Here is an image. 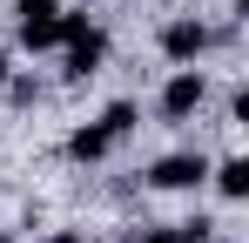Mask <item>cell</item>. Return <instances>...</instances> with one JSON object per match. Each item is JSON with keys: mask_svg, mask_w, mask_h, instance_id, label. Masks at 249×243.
<instances>
[{"mask_svg": "<svg viewBox=\"0 0 249 243\" xmlns=\"http://www.w3.org/2000/svg\"><path fill=\"white\" fill-rule=\"evenodd\" d=\"M101 61H108V34H101L88 14H68V7H61V75L88 81Z\"/></svg>", "mask_w": 249, "mask_h": 243, "instance_id": "1", "label": "cell"}, {"mask_svg": "<svg viewBox=\"0 0 249 243\" xmlns=\"http://www.w3.org/2000/svg\"><path fill=\"white\" fill-rule=\"evenodd\" d=\"M14 34H20L27 54L61 47V0H20V7H14Z\"/></svg>", "mask_w": 249, "mask_h": 243, "instance_id": "2", "label": "cell"}, {"mask_svg": "<svg viewBox=\"0 0 249 243\" xmlns=\"http://www.w3.org/2000/svg\"><path fill=\"white\" fill-rule=\"evenodd\" d=\"M202 101H209V75L202 68H175L162 81V122H189Z\"/></svg>", "mask_w": 249, "mask_h": 243, "instance_id": "3", "label": "cell"}, {"mask_svg": "<svg viewBox=\"0 0 249 243\" xmlns=\"http://www.w3.org/2000/svg\"><path fill=\"white\" fill-rule=\"evenodd\" d=\"M196 182H209V156L202 149H175V156L148 162V189H196Z\"/></svg>", "mask_w": 249, "mask_h": 243, "instance_id": "4", "label": "cell"}, {"mask_svg": "<svg viewBox=\"0 0 249 243\" xmlns=\"http://www.w3.org/2000/svg\"><path fill=\"white\" fill-rule=\"evenodd\" d=\"M162 54L175 61V68H196V61L209 54V27L196 20V14H175V20L162 27Z\"/></svg>", "mask_w": 249, "mask_h": 243, "instance_id": "5", "label": "cell"}, {"mask_svg": "<svg viewBox=\"0 0 249 243\" xmlns=\"http://www.w3.org/2000/svg\"><path fill=\"white\" fill-rule=\"evenodd\" d=\"M108 149H115V142H108V128H101V122H88V128L68 135V156H74V162H101Z\"/></svg>", "mask_w": 249, "mask_h": 243, "instance_id": "6", "label": "cell"}, {"mask_svg": "<svg viewBox=\"0 0 249 243\" xmlns=\"http://www.w3.org/2000/svg\"><path fill=\"white\" fill-rule=\"evenodd\" d=\"M209 176H215V189H222V196H229V202H243V196H249V162H243V156L215 162Z\"/></svg>", "mask_w": 249, "mask_h": 243, "instance_id": "7", "label": "cell"}, {"mask_svg": "<svg viewBox=\"0 0 249 243\" xmlns=\"http://www.w3.org/2000/svg\"><path fill=\"white\" fill-rule=\"evenodd\" d=\"M135 122H142V108H135V101H108V108H101L108 142H128V135H135Z\"/></svg>", "mask_w": 249, "mask_h": 243, "instance_id": "8", "label": "cell"}, {"mask_svg": "<svg viewBox=\"0 0 249 243\" xmlns=\"http://www.w3.org/2000/svg\"><path fill=\"white\" fill-rule=\"evenodd\" d=\"M7 101H14V108H34V101H41V81L34 75H7Z\"/></svg>", "mask_w": 249, "mask_h": 243, "instance_id": "9", "label": "cell"}, {"mask_svg": "<svg viewBox=\"0 0 249 243\" xmlns=\"http://www.w3.org/2000/svg\"><path fill=\"white\" fill-rule=\"evenodd\" d=\"M128 243H189V237H182V223H162V230H142V237H128Z\"/></svg>", "mask_w": 249, "mask_h": 243, "instance_id": "10", "label": "cell"}, {"mask_svg": "<svg viewBox=\"0 0 249 243\" xmlns=\"http://www.w3.org/2000/svg\"><path fill=\"white\" fill-rule=\"evenodd\" d=\"M47 243H88V237H81V230H54Z\"/></svg>", "mask_w": 249, "mask_h": 243, "instance_id": "11", "label": "cell"}, {"mask_svg": "<svg viewBox=\"0 0 249 243\" xmlns=\"http://www.w3.org/2000/svg\"><path fill=\"white\" fill-rule=\"evenodd\" d=\"M7 75H14V61H7V47H0V88H7Z\"/></svg>", "mask_w": 249, "mask_h": 243, "instance_id": "12", "label": "cell"}, {"mask_svg": "<svg viewBox=\"0 0 249 243\" xmlns=\"http://www.w3.org/2000/svg\"><path fill=\"white\" fill-rule=\"evenodd\" d=\"M0 243H14V237H7V230H0Z\"/></svg>", "mask_w": 249, "mask_h": 243, "instance_id": "13", "label": "cell"}]
</instances>
